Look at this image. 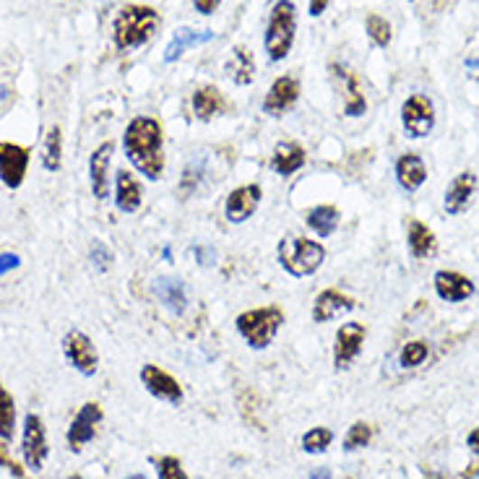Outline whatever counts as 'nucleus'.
I'll return each mask as SVG.
<instances>
[{
    "mask_svg": "<svg viewBox=\"0 0 479 479\" xmlns=\"http://www.w3.org/2000/svg\"><path fill=\"white\" fill-rule=\"evenodd\" d=\"M123 152L141 178L161 180L167 157H164V128L160 120L149 115H136L123 131Z\"/></svg>",
    "mask_w": 479,
    "mask_h": 479,
    "instance_id": "f257e3e1",
    "label": "nucleus"
},
{
    "mask_svg": "<svg viewBox=\"0 0 479 479\" xmlns=\"http://www.w3.org/2000/svg\"><path fill=\"white\" fill-rule=\"evenodd\" d=\"M161 26V16L157 8L152 5H138V3H131V5H123L117 11L113 22V40L115 47L120 52H128V50H138L143 47Z\"/></svg>",
    "mask_w": 479,
    "mask_h": 479,
    "instance_id": "f03ea898",
    "label": "nucleus"
},
{
    "mask_svg": "<svg viewBox=\"0 0 479 479\" xmlns=\"http://www.w3.org/2000/svg\"><path fill=\"white\" fill-rule=\"evenodd\" d=\"M276 258H279V266L292 279H308L323 269L328 251L318 240H310L302 235H287L276 245Z\"/></svg>",
    "mask_w": 479,
    "mask_h": 479,
    "instance_id": "7ed1b4c3",
    "label": "nucleus"
},
{
    "mask_svg": "<svg viewBox=\"0 0 479 479\" xmlns=\"http://www.w3.org/2000/svg\"><path fill=\"white\" fill-rule=\"evenodd\" d=\"M297 40V5L292 0H276L269 11L263 32V52L269 63H281L290 58Z\"/></svg>",
    "mask_w": 479,
    "mask_h": 479,
    "instance_id": "20e7f679",
    "label": "nucleus"
},
{
    "mask_svg": "<svg viewBox=\"0 0 479 479\" xmlns=\"http://www.w3.org/2000/svg\"><path fill=\"white\" fill-rule=\"evenodd\" d=\"M284 323H287V313L279 305H263V308H251L240 313L235 318V328L243 342L255 352H261L274 344Z\"/></svg>",
    "mask_w": 479,
    "mask_h": 479,
    "instance_id": "39448f33",
    "label": "nucleus"
},
{
    "mask_svg": "<svg viewBox=\"0 0 479 479\" xmlns=\"http://www.w3.org/2000/svg\"><path fill=\"white\" fill-rule=\"evenodd\" d=\"M401 125L407 138H428L435 128V105L428 94H411L401 105Z\"/></svg>",
    "mask_w": 479,
    "mask_h": 479,
    "instance_id": "423d86ee",
    "label": "nucleus"
},
{
    "mask_svg": "<svg viewBox=\"0 0 479 479\" xmlns=\"http://www.w3.org/2000/svg\"><path fill=\"white\" fill-rule=\"evenodd\" d=\"M328 73H331V81L336 84V89L342 92L344 115L346 117H363L367 113V97L363 92L360 76L346 63H336V60L328 66Z\"/></svg>",
    "mask_w": 479,
    "mask_h": 479,
    "instance_id": "0eeeda50",
    "label": "nucleus"
},
{
    "mask_svg": "<svg viewBox=\"0 0 479 479\" xmlns=\"http://www.w3.org/2000/svg\"><path fill=\"white\" fill-rule=\"evenodd\" d=\"M299 94H302V81L297 73H281L279 78L272 81L269 92L263 97V105L261 110L269 115V117H281L287 115L297 102H299Z\"/></svg>",
    "mask_w": 479,
    "mask_h": 479,
    "instance_id": "6e6552de",
    "label": "nucleus"
},
{
    "mask_svg": "<svg viewBox=\"0 0 479 479\" xmlns=\"http://www.w3.org/2000/svg\"><path fill=\"white\" fill-rule=\"evenodd\" d=\"M367 339V326L360 320H346L336 328V336H334V367L344 370L349 367L363 352Z\"/></svg>",
    "mask_w": 479,
    "mask_h": 479,
    "instance_id": "1a4fd4ad",
    "label": "nucleus"
},
{
    "mask_svg": "<svg viewBox=\"0 0 479 479\" xmlns=\"http://www.w3.org/2000/svg\"><path fill=\"white\" fill-rule=\"evenodd\" d=\"M263 201V188L261 183H245L232 188L225 198V219L229 225H245L255 216L258 206Z\"/></svg>",
    "mask_w": 479,
    "mask_h": 479,
    "instance_id": "9d476101",
    "label": "nucleus"
},
{
    "mask_svg": "<svg viewBox=\"0 0 479 479\" xmlns=\"http://www.w3.org/2000/svg\"><path fill=\"white\" fill-rule=\"evenodd\" d=\"M29 160H32V152L26 146L0 141V183L11 190L22 188L29 172Z\"/></svg>",
    "mask_w": 479,
    "mask_h": 479,
    "instance_id": "9b49d317",
    "label": "nucleus"
},
{
    "mask_svg": "<svg viewBox=\"0 0 479 479\" xmlns=\"http://www.w3.org/2000/svg\"><path fill=\"white\" fill-rule=\"evenodd\" d=\"M63 355L70 365L76 367L81 375H94L99 367V355L94 342L84 331H69L63 336Z\"/></svg>",
    "mask_w": 479,
    "mask_h": 479,
    "instance_id": "f8f14e48",
    "label": "nucleus"
},
{
    "mask_svg": "<svg viewBox=\"0 0 479 479\" xmlns=\"http://www.w3.org/2000/svg\"><path fill=\"white\" fill-rule=\"evenodd\" d=\"M141 383L143 388L167 404H180L183 401V386L178 383V378L172 373H167L160 365H143L141 367Z\"/></svg>",
    "mask_w": 479,
    "mask_h": 479,
    "instance_id": "ddd939ff",
    "label": "nucleus"
},
{
    "mask_svg": "<svg viewBox=\"0 0 479 479\" xmlns=\"http://www.w3.org/2000/svg\"><path fill=\"white\" fill-rule=\"evenodd\" d=\"M115 157L113 141H102L89 157V183L97 201H107L110 198V164Z\"/></svg>",
    "mask_w": 479,
    "mask_h": 479,
    "instance_id": "4468645a",
    "label": "nucleus"
},
{
    "mask_svg": "<svg viewBox=\"0 0 479 479\" xmlns=\"http://www.w3.org/2000/svg\"><path fill=\"white\" fill-rule=\"evenodd\" d=\"M352 310H355L352 297L344 295L342 290H336V287H326L313 299L310 318H313V323H331V320H336L344 313H352Z\"/></svg>",
    "mask_w": 479,
    "mask_h": 479,
    "instance_id": "2eb2a0df",
    "label": "nucleus"
},
{
    "mask_svg": "<svg viewBox=\"0 0 479 479\" xmlns=\"http://www.w3.org/2000/svg\"><path fill=\"white\" fill-rule=\"evenodd\" d=\"M23 461L29 469H42L47 458V435H45V425L37 414H26L23 419Z\"/></svg>",
    "mask_w": 479,
    "mask_h": 479,
    "instance_id": "dca6fc26",
    "label": "nucleus"
},
{
    "mask_svg": "<svg viewBox=\"0 0 479 479\" xmlns=\"http://www.w3.org/2000/svg\"><path fill=\"white\" fill-rule=\"evenodd\" d=\"M474 193H477V175H474L472 170L458 172L456 178L448 183L446 196H443V208H446V214L461 216V214L472 206Z\"/></svg>",
    "mask_w": 479,
    "mask_h": 479,
    "instance_id": "f3484780",
    "label": "nucleus"
},
{
    "mask_svg": "<svg viewBox=\"0 0 479 479\" xmlns=\"http://www.w3.org/2000/svg\"><path fill=\"white\" fill-rule=\"evenodd\" d=\"M305 161H308V152L302 149V143H297V141H279L274 146V152H272L269 167H272V172L279 175V178H292V175H297L305 167Z\"/></svg>",
    "mask_w": 479,
    "mask_h": 479,
    "instance_id": "a211bd4d",
    "label": "nucleus"
},
{
    "mask_svg": "<svg viewBox=\"0 0 479 479\" xmlns=\"http://www.w3.org/2000/svg\"><path fill=\"white\" fill-rule=\"evenodd\" d=\"M433 287L435 295L440 297L443 302H464V299L474 295V281L461 272H448V269H440L433 276Z\"/></svg>",
    "mask_w": 479,
    "mask_h": 479,
    "instance_id": "6ab92c4d",
    "label": "nucleus"
},
{
    "mask_svg": "<svg viewBox=\"0 0 479 479\" xmlns=\"http://www.w3.org/2000/svg\"><path fill=\"white\" fill-rule=\"evenodd\" d=\"M393 175H396V183H399L401 190L417 193L422 185L428 183V164H425V160L419 154L407 152L393 164Z\"/></svg>",
    "mask_w": 479,
    "mask_h": 479,
    "instance_id": "aec40b11",
    "label": "nucleus"
},
{
    "mask_svg": "<svg viewBox=\"0 0 479 479\" xmlns=\"http://www.w3.org/2000/svg\"><path fill=\"white\" fill-rule=\"evenodd\" d=\"M115 206L120 214H138L143 206V185L128 170H117L115 178Z\"/></svg>",
    "mask_w": 479,
    "mask_h": 479,
    "instance_id": "412c9836",
    "label": "nucleus"
},
{
    "mask_svg": "<svg viewBox=\"0 0 479 479\" xmlns=\"http://www.w3.org/2000/svg\"><path fill=\"white\" fill-rule=\"evenodd\" d=\"M99 419H102L99 404H84V407H81V411L73 417L69 430V443L73 451H81V446H87L89 440H94V433H97Z\"/></svg>",
    "mask_w": 479,
    "mask_h": 479,
    "instance_id": "4be33fe9",
    "label": "nucleus"
},
{
    "mask_svg": "<svg viewBox=\"0 0 479 479\" xmlns=\"http://www.w3.org/2000/svg\"><path fill=\"white\" fill-rule=\"evenodd\" d=\"M225 73L235 87H251L255 81V60L245 45H235L225 60Z\"/></svg>",
    "mask_w": 479,
    "mask_h": 479,
    "instance_id": "5701e85b",
    "label": "nucleus"
},
{
    "mask_svg": "<svg viewBox=\"0 0 479 479\" xmlns=\"http://www.w3.org/2000/svg\"><path fill=\"white\" fill-rule=\"evenodd\" d=\"M305 225L318 240H328L342 225V211H339V206L334 204L313 206V208L305 211Z\"/></svg>",
    "mask_w": 479,
    "mask_h": 479,
    "instance_id": "b1692460",
    "label": "nucleus"
},
{
    "mask_svg": "<svg viewBox=\"0 0 479 479\" xmlns=\"http://www.w3.org/2000/svg\"><path fill=\"white\" fill-rule=\"evenodd\" d=\"M407 248H410L411 258H417V261L433 258L435 253H438V237H435V232L425 222L410 216L407 219Z\"/></svg>",
    "mask_w": 479,
    "mask_h": 479,
    "instance_id": "393cba45",
    "label": "nucleus"
},
{
    "mask_svg": "<svg viewBox=\"0 0 479 479\" xmlns=\"http://www.w3.org/2000/svg\"><path fill=\"white\" fill-rule=\"evenodd\" d=\"M190 105H193V115H196L201 123H208V120H214L216 115H225V110H227L225 94L219 92L214 84H201V87L193 92Z\"/></svg>",
    "mask_w": 479,
    "mask_h": 479,
    "instance_id": "a878e982",
    "label": "nucleus"
},
{
    "mask_svg": "<svg viewBox=\"0 0 479 479\" xmlns=\"http://www.w3.org/2000/svg\"><path fill=\"white\" fill-rule=\"evenodd\" d=\"M154 295L172 316H183L188 310V290H185L183 281L175 279V276H157Z\"/></svg>",
    "mask_w": 479,
    "mask_h": 479,
    "instance_id": "bb28decb",
    "label": "nucleus"
},
{
    "mask_svg": "<svg viewBox=\"0 0 479 479\" xmlns=\"http://www.w3.org/2000/svg\"><path fill=\"white\" fill-rule=\"evenodd\" d=\"M60 164H63V134L58 125H52L42 143V167L47 172H58Z\"/></svg>",
    "mask_w": 479,
    "mask_h": 479,
    "instance_id": "cd10ccee",
    "label": "nucleus"
},
{
    "mask_svg": "<svg viewBox=\"0 0 479 479\" xmlns=\"http://www.w3.org/2000/svg\"><path fill=\"white\" fill-rule=\"evenodd\" d=\"M208 40V34H198V32H193V29H178V34L172 37V42L167 45L164 50V63H175L178 58H183V52L188 47L198 45V42H204Z\"/></svg>",
    "mask_w": 479,
    "mask_h": 479,
    "instance_id": "c85d7f7f",
    "label": "nucleus"
},
{
    "mask_svg": "<svg viewBox=\"0 0 479 479\" xmlns=\"http://www.w3.org/2000/svg\"><path fill=\"white\" fill-rule=\"evenodd\" d=\"M16 430V407L14 396L0 386V440H11Z\"/></svg>",
    "mask_w": 479,
    "mask_h": 479,
    "instance_id": "c756f323",
    "label": "nucleus"
},
{
    "mask_svg": "<svg viewBox=\"0 0 479 479\" xmlns=\"http://www.w3.org/2000/svg\"><path fill=\"white\" fill-rule=\"evenodd\" d=\"M365 32L367 37H370V42L375 47H383L386 50L391 45V40H393V29H391V23L383 19V16H378V14H370L365 19Z\"/></svg>",
    "mask_w": 479,
    "mask_h": 479,
    "instance_id": "7c9ffc66",
    "label": "nucleus"
},
{
    "mask_svg": "<svg viewBox=\"0 0 479 479\" xmlns=\"http://www.w3.org/2000/svg\"><path fill=\"white\" fill-rule=\"evenodd\" d=\"M430 355V344L417 339V342H410L401 346V355H399V365L401 367H419Z\"/></svg>",
    "mask_w": 479,
    "mask_h": 479,
    "instance_id": "2f4dec72",
    "label": "nucleus"
},
{
    "mask_svg": "<svg viewBox=\"0 0 479 479\" xmlns=\"http://www.w3.org/2000/svg\"><path fill=\"white\" fill-rule=\"evenodd\" d=\"M334 440V433L328 428H310L302 435V451L305 454H323Z\"/></svg>",
    "mask_w": 479,
    "mask_h": 479,
    "instance_id": "473e14b6",
    "label": "nucleus"
},
{
    "mask_svg": "<svg viewBox=\"0 0 479 479\" xmlns=\"http://www.w3.org/2000/svg\"><path fill=\"white\" fill-rule=\"evenodd\" d=\"M370 425L365 422H355L346 435H344V451H357V448H365L367 443H370Z\"/></svg>",
    "mask_w": 479,
    "mask_h": 479,
    "instance_id": "72a5a7b5",
    "label": "nucleus"
},
{
    "mask_svg": "<svg viewBox=\"0 0 479 479\" xmlns=\"http://www.w3.org/2000/svg\"><path fill=\"white\" fill-rule=\"evenodd\" d=\"M157 474H160V479H188L180 458L175 456H161L157 461Z\"/></svg>",
    "mask_w": 479,
    "mask_h": 479,
    "instance_id": "f704fd0d",
    "label": "nucleus"
},
{
    "mask_svg": "<svg viewBox=\"0 0 479 479\" xmlns=\"http://www.w3.org/2000/svg\"><path fill=\"white\" fill-rule=\"evenodd\" d=\"M92 261H94V266L99 269V272H107L110 266H113V261H115V253L102 243V240H94V245H92Z\"/></svg>",
    "mask_w": 479,
    "mask_h": 479,
    "instance_id": "c9c22d12",
    "label": "nucleus"
},
{
    "mask_svg": "<svg viewBox=\"0 0 479 479\" xmlns=\"http://www.w3.org/2000/svg\"><path fill=\"white\" fill-rule=\"evenodd\" d=\"M201 175H204V164L198 167L196 161L185 170V175H183V180H180V193L183 196H188V193H193V188L198 185V180H201Z\"/></svg>",
    "mask_w": 479,
    "mask_h": 479,
    "instance_id": "e433bc0d",
    "label": "nucleus"
},
{
    "mask_svg": "<svg viewBox=\"0 0 479 479\" xmlns=\"http://www.w3.org/2000/svg\"><path fill=\"white\" fill-rule=\"evenodd\" d=\"M219 5H222V0H193L196 14H201V16H214L219 11Z\"/></svg>",
    "mask_w": 479,
    "mask_h": 479,
    "instance_id": "4c0bfd02",
    "label": "nucleus"
},
{
    "mask_svg": "<svg viewBox=\"0 0 479 479\" xmlns=\"http://www.w3.org/2000/svg\"><path fill=\"white\" fill-rule=\"evenodd\" d=\"M328 5H331V0H308V14H310V19L323 16V14L328 11Z\"/></svg>",
    "mask_w": 479,
    "mask_h": 479,
    "instance_id": "58836bf2",
    "label": "nucleus"
},
{
    "mask_svg": "<svg viewBox=\"0 0 479 479\" xmlns=\"http://www.w3.org/2000/svg\"><path fill=\"white\" fill-rule=\"evenodd\" d=\"M22 261H19V255L16 253H3L0 255V276L5 274V272H11V269H16Z\"/></svg>",
    "mask_w": 479,
    "mask_h": 479,
    "instance_id": "ea45409f",
    "label": "nucleus"
},
{
    "mask_svg": "<svg viewBox=\"0 0 479 479\" xmlns=\"http://www.w3.org/2000/svg\"><path fill=\"white\" fill-rule=\"evenodd\" d=\"M466 446H469V448H472V451L479 456V428H474V430L469 433V438H466Z\"/></svg>",
    "mask_w": 479,
    "mask_h": 479,
    "instance_id": "a19ab883",
    "label": "nucleus"
},
{
    "mask_svg": "<svg viewBox=\"0 0 479 479\" xmlns=\"http://www.w3.org/2000/svg\"><path fill=\"white\" fill-rule=\"evenodd\" d=\"M125 479H149V477H143V474H131V477H125Z\"/></svg>",
    "mask_w": 479,
    "mask_h": 479,
    "instance_id": "79ce46f5",
    "label": "nucleus"
},
{
    "mask_svg": "<svg viewBox=\"0 0 479 479\" xmlns=\"http://www.w3.org/2000/svg\"><path fill=\"white\" fill-rule=\"evenodd\" d=\"M410 3H414V0H410Z\"/></svg>",
    "mask_w": 479,
    "mask_h": 479,
    "instance_id": "37998d69",
    "label": "nucleus"
}]
</instances>
